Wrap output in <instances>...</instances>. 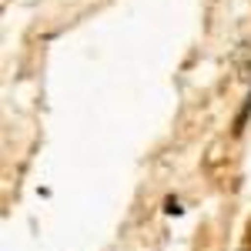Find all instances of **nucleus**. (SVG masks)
<instances>
[{"label": "nucleus", "instance_id": "nucleus-2", "mask_svg": "<svg viewBox=\"0 0 251 251\" xmlns=\"http://www.w3.org/2000/svg\"><path fill=\"white\" fill-rule=\"evenodd\" d=\"M164 211H168V214H181L184 208H181V204H177L174 198H168V204H164Z\"/></svg>", "mask_w": 251, "mask_h": 251}, {"label": "nucleus", "instance_id": "nucleus-1", "mask_svg": "<svg viewBox=\"0 0 251 251\" xmlns=\"http://www.w3.org/2000/svg\"><path fill=\"white\" fill-rule=\"evenodd\" d=\"M248 114H251V94H248V100H245V107H241L238 121H234V134H241V131H245V121H248Z\"/></svg>", "mask_w": 251, "mask_h": 251}]
</instances>
